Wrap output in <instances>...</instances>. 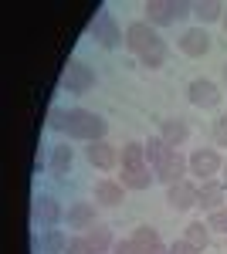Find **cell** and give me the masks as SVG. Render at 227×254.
<instances>
[{
    "label": "cell",
    "mask_w": 227,
    "mask_h": 254,
    "mask_svg": "<svg viewBox=\"0 0 227 254\" xmlns=\"http://www.w3.org/2000/svg\"><path fill=\"white\" fill-rule=\"evenodd\" d=\"M48 129L51 132H61V136L68 139H78V142H98V139H105L109 132V122L92 112V109H65V105H55L51 112H48Z\"/></svg>",
    "instance_id": "obj_1"
},
{
    "label": "cell",
    "mask_w": 227,
    "mask_h": 254,
    "mask_svg": "<svg viewBox=\"0 0 227 254\" xmlns=\"http://www.w3.org/2000/svg\"><path fill=\"white\" fill-rule=\"evenodd\" d=\"M143 10H146V20L152 27H170L176 20H183L187 14H193V3H183V0H150Z\"/></svg>",
    "instance_id": "obj_2"
},
{
    "label": "cell",
    "mask_w": 227,
    "mask_h": 254,
    "mask_svg": "<svg viewBox=\"0 0 227 254\" xmlns=\"http://www.w3.org/2000/svg\"><path fill=\"white\" fill-rule=\"evenodd\" d=\"M92 38H95V44H102L105 51H115V48H122V44H126V34L119 31V24H115V17L109 14V10H98V14H95Z\"/></svg>",
    "instance_id": "obj_3"
},
{
    "label": "cell",
    "mask_w": 227,
    "mask_h": 254,
    "mask_svg": "<svg viewBox=\"0 0 227 254\" xmlns=\"http://www.w3.org/2000/svg\"><path fill=\"white\" fill-rule=\"evenodd\" d=\"M92 85H95L92 68H88L81 58H68V64H65V88H68L72 95H85Z\"/></svg>",
    "instance_id": "obj_4"
},
{
    "label": "cell",
    "mask_w": 227,
    "mask_h": 254,
    "mask_svg": "<svg viewBox=\"0 0 227 254\" xmlns=\"http://www.w3.org/2000/svg\"><path fill=\"white\" fill-rule=\"evenodd\" d=\"M119 156H122V153L115 149V146L109 142V139H98V142H88V146H85V159L92 163L95 170H102V173H109V170H115V166L122 163Z\"/></svg>",
    "instance_id": "obj_5"
},
{
    "label": "cell",
    "mask_w": 227,
    "mask_h": 254,
    "mask_svg": "<svg viewBox=\"0 0 227 254\" xmlns=\"http://www.w3.org/2000/svg\"><path fill=\"white\" fill-rule=\"evenodd\" d=\"M159 41V34H156V27H152L150 20H133L129 27H126V51H133L136 58L150 48V44H156Z\"/></svg>",
    "instance_id": "obj_6"
},
{
    "label": "cell",
    "mask_w": 227,
    "mask_h": 254,
    "mask_svg": "<svg viewBox=\"0 0 227 254\" xmlns=\"http://www.w3.org/2000/svg\"><path fill=\"white\" fill-rule=\"evenodd\" d=\"M190 159V173L197 176V180H200V183H204V180H214V173H221V170H224V159H221V153H217V149H197V153H193V156H187Z\"/></svg>",
    "instance_id": "obj_7"
},
{
    "label": "cell",
    "mask_w": 227,
    "mask_h": 254,
    "mask_svg": "<svg viewBox=\"0 0 227 254\" xmlns=\"http://www.w3.org/2000/svg\"><path fill=\"white\" fill-rule=\"evenodd\" d=\"M187 98H190V105H197V109H217L221 98H224V92L210 78H193L190 88H187Z\"/></svg>",
    "instance_id": "obj_8"
},
{
    "label": "cell",
    "mask_w": 227,
    "mask_h": 254,
    "mask_svg": "<svg viewBox=\"0 0 227 254\" xmlns=\"http://www.w3.org/2000/svg\"><path fill=\"white\" fill-rule=\"evenodd\" d=\"M31 217H34V224H38L41 231H48V227H58V224L65 220V210H61V203H58L51 193H41L38 200H34Z\"/></svg>",
    "instance_id": "obj_9"
},
{
    "label": "cell",
    "mask_w": 227,
    "mask_h": 254,
    "mask_svg": "<svg viewBox=\"0 0 227 254\" xmlns=\"http://www.w3.org/2000/svg\"><path fill=\"white\" fill-rule=\"evenodd\" d=\"M197 193H200V183L180 180V183L166 187V203H170V210L183 214V210H190V207H197Z\"/></svg>",
    "instance_id": "obj_10"
},
{
    "label": "cell",
    "mask_w": 227,
    "mask_h": 254,
    "mask_svg": "<svg viewBox=\"0 0 227 254\" xmlns=\"http://www.w3.org/2000/svg\"><path fill=\"white\" fill-rule=\"evenodd\" d=\"M156 173V180L159 183H166V187H173V183H180V180H187V173H190V159L176 149V153H170V159L163 163V166H156L152 170Z\"/></svg>",
    "instance_id": "obj_11"
},
{
    "label": "cell",
    "mask_w": 227,
    "mask_h": 254,
    "mask_svg": "<svg viewBox=\"0 0 227 254\" xmlns=\"http://www.w3.org/2000/svg\"><path fill=\"white\" fill-rule=\"evenodd\" d=\"M180 51H183L187 58H204V55L210 51V34H207V27L183 31V38H180Z\"/></svg>",
    "instance_id": "obj_12"
},
{
    "label": "cell",
    "mask_w": 227,
    "mask_h": 254,
    "mask_svg": "<svg viewBox=\"0 0 227 254\" xmlns=\"http://www.w3.org/2000/svg\"><path fill=\"white\" fill-rule=\"evenodd\" d=\"M65 220H68V227H75V231H92L95 224V203H88V200H78V203H72L68 210H65Z\"/></svg>",
    "instance_id": "obj_13"
},
{
    "label": "cell",
    "mask_w": 227,
    "mask_h": 254,
    "mask_svg": "<svg viewBox=\"0 0 227 254\" xmlns=\"http://www.w3.org/2000/svg\"><path fill=\"white\" fill-rule=\"evenodd\" d=\"M224 183L221 180H204L200 183V193H197V207H204L207 214H214V210H221L224 207Z\"/></svg>",
    "instance_id": "obj_14"
},
{
    "label": "cell",
    "mask_w": 227,
    "mask_h": 254,
    "mask_svg": "<svg viewBox=\"0 0 227 254\" xmlns=\"http://www.w3.org/2000/svg\"><path fill=\"white\" fill-rule=\"evenodd\" d=\"M159 136H163V142L170 146V149H180L183 142L190 139V126L187 119L173 116V119H163V126H159Z\"/></svg>",
    "instance_id": "obj_15"
},
{
    "label": "cell",
    "mask_w": 227,
    "mask_h": 254,
    "mask_svg": "<svg viewBox=\"0 0 227 254\" xmlns=\"http://www.w3.org/2000/svg\"><path fill=\"white\" fill-rule=\"evenodd\" d=\"M122 193H126V187L115 183V180H98L95 190H92L98 207H119V203H122Z\"/></svg>",
    "instance_id": "obj_16"
},
{
    "label": "cell",
    "mask_w": 227,
    "mask_h": 254,
    "mask_svg": "<svg viewBox=\"0 0 227 254\" xmlns=\"http://www.w3.org/2000/svg\"><path fill=\"white\" fill-rule=\"evenodd\" d=\"M85 241H88V248H92L95 254H112V244H115L112 231H109L105 224H95L92 231H85Z\"/></svg>",
    "instance_id": "obj_17"
},
{
    "label": "cell",
    "mask_w": 227,
    "mask_h": 254,
    "mask_svg": "<svg viewBox=\"0 0 227 254\" xmlns=\"http://www.w3.org/2000/svg\"><path fill=\"white\" fill-rule=\"evenodd\" d=\"M224 14H227V7L221 0H197L193 3V17L200 20V27L204 24H214V20H224Z\"/></svg>",
    "instance_id": "obj_18"
},
{
    "label": "cell",
    "mask_w": 227,
    "mask_h": 254,
    "mask_svg": "<svg viewBox=\"0 0 227 254\" xmlns=\"http://www.w3.org/2000/svg\"><path fill=\"white\" fill-rule=\"evenodd\" d=\"M72 163H75V153H72V146H55L51 149V173L58 176V180H65V176L72 173Z\"/></svg>",
    "instance_id": "obj_19"
},
{
    "label": "cell",
    "mask_w": 227,
    "mask_h": 254,
    "mask_svg": "<svg viewBox=\"0 0 227 254\" xmlns=\"http://www.w3.org/2000/svg\"><path fill=\"white\" fill-rule=\"evenodd\" d=\"M119 183L126 190H150L152 183H156V173H150V166H143V170H122Z\"/></svg>",
    "instance_id": "obj_20"
},
{
    "label": "cell",
    "mask_w": 227,
    "mask_h": 254,
    "mask_svg": "<svg viewBox=\"0 0 227 254\" xmlns=\"http://www.w3.org/2000/svg\"><path fill=\"white\" fill-rule=\"evenodd\" d=\"M143 146H146V163H150L152 170H156V166H163V163L170 159V153H176V149H170V146L163 142V136H150Z\"/></svg>",
    "instance_id": "obj_21"
},
{
    "label": "cell",
    "mask_w": 227,
    "mask_h": 254,
    "mask_svg": "<svg viewBox=\"0 0 227 254\" xmlns=\"http://www.w3.org/2000/svg\"><path fill=\"white\" fill-rule=\"evenodd\" d=\"M166 58H170V48H166V41L159 38L156 44H150V48L139 55V64H143V68H163Z\"/></svg>",
    "instance_id": "obj_22"
},
{
    "label": "cell",
    "mask_w": 227,
    "mask_h": 254,
    "mask_svg": "<svg viewBox=\"0 0 227 254\" xmlns=\"http://www.w3.org/2000/svg\"><path fill=\"white\" fill-rule=\"evenodd\" d=\"M119 159H122V170H143V166H150V163H146V146H143V142H126Z\"/></svg>",
    "instance_id": "obj_23"
},
{
    "label": "cell",
    "mask_w": 227,
    "mask_h": 254,
    "mask_svg": "<svg viewBox=\"0 0 227 254\" xmlns=\"http://www.w3.org/2000/svg\"><path fill=\"white\" fill-rule=\"evenodd\" d=\"M183 241H187V244H193L197 251L204 254L210 248V227L204 224V220H197V224H190L187 231H183Z\"/></svg>",
    "instance_id": "obj_24"
},
{
    "label": "cell",
    "mask_w": 227,
    "mask_h": 254,
    "mask_svg": "<svg viewBox=\"0 0 227 254\" xmlns=\"http://www.w3.org/2000/svg\"><path fill=\"white\" fill-rule=\"evenodd\" d=\"M41 251H44V254H65V251H68V237L61 234L58 227L41 231Z\"/></svg>",
    "instance_id": "obj_25"
},
{
    "label": "cell",
    "mask_w": 227,
    "mask_h": 254,
    "mask_svg": "<svg viewBox=\"0 0 227 254\" xmlns=\"http://www.w3.org/2000/svg\"><path fill=\"white\" fill-rule=\"evenodd\" d=\"M133 244H136V248H139L143 254L150 251V248H156V244H159V234H156V227H150V224L136 227V231H133Z\"/></svg>",
    "instance_id": "obj_26"
},
{
    "label": "cell",
    "mask_w": 227,
    "mask_h": 254,
    "mask_svg": "<svg viewBox=\"0 0 227 254\" xmlns=\"http://www.w3.org/2000/svg\"><path fill=\"white\" fill-rule=\"evenodd\" d=\"M207 227H210V231L227 234V207H221V210H214V214L207 217Z\"/></svg>",
    "instance_id": "obj_27"
},
{
    "label": "cell",
    "mask_w": 227,
    "mask_h": 254,
    "mask_svg": "<svg viewBox=\"0 0 227 254\" xmlns=\"http://www.w3.org/2000/svg\"><path fill=\"white\" fill-rule=\"evenodd\" d=\"M65 254H95V251L88 248L85 237H68V251H65Z\"/></svg>",
    "instance_id": "obj_28"
},
{
    "label": "cell",
    "mask_w": 227,
    "mask_h": 254,
    "mask_svg": "<svg viewBox=\"0 0 227 254\" xmlns=\"http://www.w3.org/2000/svg\"><path fill=\"white\" fill-rule=\"evenodd\" d=\"M214 142L217 146H227V116H221L214 122Z\"/></svg>",
    "instance_id": "obj_29"
},
{
    "label": "cell",
    "mask_w": 227,
    "mask_h": 254,
    "mask_svg": "<svg viewBox=\"0 0 227 254\" xmlns=\"http://www.w3.org/2000/svg\"><path fill=\"white\" fill-rule=\"evenodd\" d=\"M112 254H143V251L133 244V237H126V241H115L112 244Z\"/></svg>",
    "instance_id": "obj_30"
},
{
    "label": "cell",
    "mask_w": 227,
    "mask_h": 254,
    "mask_svg": "<svg viewBox=\"0 0 227 254\" xmlns=\"http://www.w3.org/2000/svg\"><path fill=\"white\" fill-rule=\"evenodd\" d=\"M170 254H200V251H197L193 244H187V241L180 237V241H173V244H170Z\"/></svg>",
    "instance_id": "obj_31"
},
{
    "label": "cell",
    "mask_w": 227,
    "mask_h": 254,
    "mask_svg": "<svg viewBox=\"0 0 227 254\" xmlns=\"http://www.w3.org/2000/svg\"><path fill=\"white\" fill-rule=\"evenodd\" d=\"M146 254H170V248H166V244L159 241V244H156V248H150V251H146Z\"/></svg>",
    "instance_id": "obj_32"
},
{
    "label": "cell",
    "mask_w": 227,
    "mask_h": 254,
    "mask_svg": "<svg viewBox=\"0 0 227 254\" xmlns=\"http://www.w3.org/2000/svg\"><path fill=\"white\" fill-rule=\"evenodd\" d=\"M224 187H227V159H224Z\"/></svg>",
    "instance_id": "obj_33"
},
{
    "label": "cell",
    "mask_w": 227,
    "mask_h": 254,
    "mask_svg": "<svg viewBox=\"0 0 227 254\" xmlns=\"http://www.w3.org/2000/svg\"><path fill=\"white\" fill-rule=\"evenodd\" d=\"M221 24H224V31H227V14H224V20H221Z\"/></svg>",
    "instance_id": "obj_34"
},
{
    "label": "cell",
    "mask_w": 227,
    "mask_h": 254,
    "mask_svg": "<svg viewBox=\"0 0 227 254\" xmlns=\"http://www.w3.org/2000/svg\"><path fill=\"white\" fill-rule=\"evenodd\" d=\"M224 85H227V64H224Z\"/></svg>",
    "instance_id": "obj_35"
}]
</instances>
